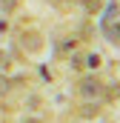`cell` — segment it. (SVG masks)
Listing matches in <instances>:
<instances>
[{"label":"cell","mask_w":120,"mask_h":123,"mask_svg":"<svg viewBox=\"0 0 120 123\" xmlns=\"http://www.w3.org/2000/svg\"><path fill=\"white\" fill-rule=\"evenodd\" d=\"M83 94H86V97H94V94H100V80H94V77H86V80H83Z\"/></svg>","instance_id":"1"},{"label":"cell","mask_w":120,"mask_h":123,"mask_svg":"<svg viewBox=\"0 0 120 123\" xmlns=\"http://www.w3.org/2000/svg\"><path fill=\"white\" fill-rule=\"evenodd\" d=\"M23 123H40V120H34V117H26V120H23Z\"/></svg>","instance_id":"3"},{"label":"cell","mask_w":120,"mask_h":123,"mask_svg":"<svg viewBox=\"0 0 120 123\" xmlns=\"http://www.w3.org/2000/svg\"><path fill=\"white\" fill-rule=\"evenodd\" d=\"M6 89H9V86H6V80H0V92H6Z\"/></svg>","instance_id":"2"}]
</instances>
